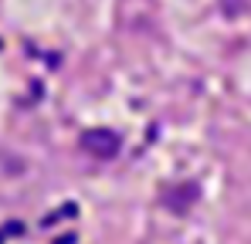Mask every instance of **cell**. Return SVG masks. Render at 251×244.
Here are the masks:
<instances>
[{
	"label": "cell",
	"instance_id": "6da1fadb",
	"mask_svg": "<svg viewBox=\"0 0 251 244\" xmlns=\"http://www.w3.org/2000/svg\"><path fill=\"white\" fill-rule=\"evenodd\" d=\"M82 146H85V153H92L99 160H112L119 153V136L112 129H88L82 136Z\"/></svg>",
	"mask_w": 251,
	"mask_h": 244
},
{
	"label": "cell",
	"instance_id": "7a4b0ae2",
	"mask_svg": "<svg viewBox=\"0 0 251 244\" xmlns=\"http://www.w3.org/2000/svg\"><path fill=\"white\" fill-rule=\"evenodd\" d=\"M190 200H197V187H180V190H173V194L167 197V207L176 210V214H183Z\"/></svg>",
	"mask_w": 251,
	"mask_h": 244
},
{
	"label": "cell",
	"instance_id": "3957f363",
	"mask_svg": "<svg viewBox=\"0 0 251 244\" xmlns=\"http://www.w3.org/2000/svg\"><path fill=\"white\" fill-rule=\"evenodd\" d=\"M0 48H3V41H0Z\"/></svg>",
	"mask_w": 251,
	"mask_h": 244
}]
</instances>
